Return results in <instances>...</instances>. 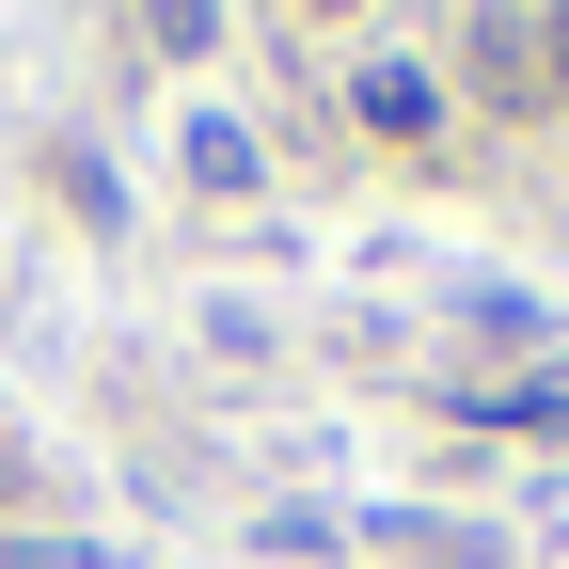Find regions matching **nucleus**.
<instances>
[{"label": "nucleus", "mask_w": 569, "mask_h": 569, "mask_svg": "<svg viewBox=\"0 0 569 569\" xmlns=\"http://www.w3.org/2000/svg\"><path fill=\"white\" fill-rule=\"evenodd\" d=\"M553 80H569V0H553Z\"/></svg>", "instance_id": "3"}, {"label": "nucleus", "mask_w": 569, "mask_h": 569, "mask_svg": "<svg viewBox=\"0 0 569 569\" xmlns=\"http://www.w3.org/2000/svg\"><path fill=\"white\" fill-rule=\"evenodd\" d=\"M17 569H96V553H63V538H32V553H17Z\"/></svg>", "instance_id": "2"}, {"label": "nucleus", "mask_w": 569, "mask_h": 569, "mask_svg": "<svg viewBox=\"0 0 569 569\" xmlns=\"http://www.w3.org/2000/svg\"><path fill=\"white\" fill-rule=\"evenodd\" d=\"M222 32V0H159V48H206Z\"/></svg>", "instance_id": "1"}]
</instances>
